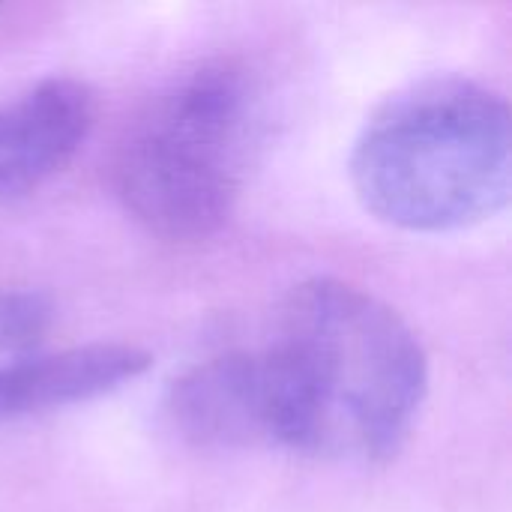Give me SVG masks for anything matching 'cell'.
I'll use <instances>...</instances> for the list:
<instances>
[{"instance_id": "1", "label": "cell", "mask_w": 512, "mask_h": 512, "mask_svg": "<svg viewBox=\"0 0 512 512\" xmlns=\"http://www.w3.org/2000/svg\"><path fill=\"white\" fill-rule=\"evenodd\" d=\"M267 351L282 447L354 462L402 450L429 390V357L381 297L342 279H309L288 297Z\"/></svg>"}, {"instance_id": "2", "label": "cell", "mask_w": 512, "mask_h": 512, "mask_svg": "<svg viewBox=\"0 0 512 512\" xmlns=\"http://www.w3.org/2000/svg\"><path fill=\"white\" fill-rule=\"evenodd\" d=\"M510 105L471 78H426L393 93L351 150L363 207L402 231L477 225L510 201Z\"/></svg>"}, {"instance_id": "3", "label": "cell", "mask_w": 512, "mask_h": 512, "mask_svg": "<svg viewBox=\"0 0 512 512\" xmlns=\"http://www.w3.org/2000/svg\"><path fill=\"white\" fill-rule=\"evenodd\" d=\"M261 132V90L249 66L216 57L162 87L114 150V189L150 234L171 243L213 237L234 213Z\"/></svg>"}, {"instance_id": "4", "label": "cell", "mask_w": 512, "mask_h": 512, "mask_svg": "<svg viewBox=\"0 0 512 512\" xmlns=\"http://www.w3.org/2000/svg\"><path fill=\"white\" fill-rule=\"evenodd\" d=\"M165 414L195 447H282V396L270 351H228L192 366L171 384Z\"/></svg>"}, {"instance_id": "5", "label": "cell", "mask_w": 512, "mask_h": 512, "mask_svg": "<svg viewBox=\"0 0 512 512\" xmlns=\"http://www.w3.org/2000/svg\"><path fill=\"white\" fill-rule=\"evenodd\" d=\"M96 93L78 78H45L0 105V198L39 189L84 147Z\"/></svg>"}, {"instance_id": "6", "label": "cell", "mask_w": 512, "mask_h": 512, "mask_svg": "<svg viewBox=\"0 0 512 512\" xmlns=\"http://www.w3.org/2000/svg\"><path fill=\"white\" fill-rule=\"evenodd\" d=\"M150 369V354L126 342H93L30 354L0 372V420L105 396Z\"/></svg>"}, {"instance_id": "7", "label": "cell", "mask_w": 512, "mask_h": 512, "mask_svg": "<svg viewBox=\"0 0 512 512\" xmlns=\"http://www.w3.org/2000/svg\"><path fill=\"white\" fill-rule=\"evenodd\" d=\"M51 303L33 291H0V372L45 348Z\"/></svg>"}]
</instances>
